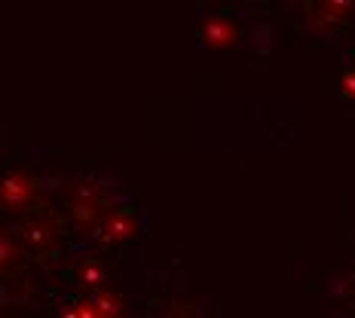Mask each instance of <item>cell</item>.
Listing matches in <instances>:
<instances>
[{
	"label": "cell",
	"instance_id": "1",
	"mask_svg": "<svg viewBox=\"0 0 355 318\" xmlns=\"http://www.w3.org/2000/svg\"><path fill=\"white\" fill-rule=\"evenodd\" d=\"M202 37L212 46H223V43H233L236 40V28L230 22H223V19H212V22L202 28Z\"/></svg>",
	"mask_w": 355,
	"mask_h": 318
},
{
	"label": "cell",
	"instance_id": "2",
	"mask_svg": "<svg viewBox=\"0 0 355 318\" xmlns=\"http://www.w3.org/2000/svg\"><path fill=\"white\" fill-rule=\"evenodd\" d=\"M340 86H343V95H346V98H355V71H350Z\"/></svg>",
	"mask_w": 355,
	"mask_h": 318
}]
</instances>
